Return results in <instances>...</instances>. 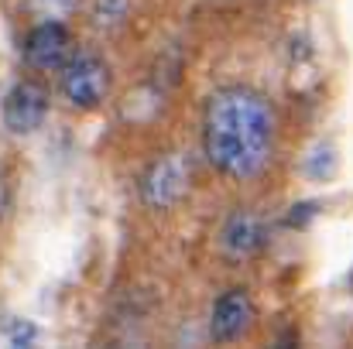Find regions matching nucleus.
I'll use <instances>...</instances> for the list:
<instances>
[{"instance_id": "9d476101", "label": "nucleus", "mask_w": 353, "mask_h": 349, "mask_svg": "<svg viewBox=\"0 0 353 349\" xmlns=\"http://www.w3.org/2000/svg\"><path fill=\"white\" fill-rule=\"evenodd\" d=\"M350 284H353V274H350Z\"/></svg>"}, {"instance_id": "f257e3e1", "label": "nucleus", "mask_w": 353, "mask_h": 349, "mask_svg": "<svg viewBox=\"0 0 353 349\" xmlns=\"http://www.w3.org/2000/svg\"><path fill=\"white\" fill-rule=\"evenodd\" d=\"M199 144L216 175L230 182H254L274 158L278 114L254 86H220L203 107Z\"/></svg>"}, {"instance_id": "1a4fd4ad", "label": "nucleus", "mask_w": 353, "mask_h": 349, "mask_svg": "<svg viewBox=\"0 0 353 349\" xmlns=\"http://www.w3.org/2000/svg\"><path fill=\"white\" fill-rule=\"evenodd\" d=\"M28 3H31V10L38 17H59V21H65L83 0H28Z\"/></svg>"}, {"instance_id": "423d86ee", "label": "nucleus", "mask_w": 353, "mask_h": 349, "mask_svg": "<svg viewBox=\"0 0 353 349\" xmlns=\"http://www.w3.org/2000/svg\"><path fill=\"white\" fill-rule=\"evenodd\" d=\"M254 319H257L254 295L243 284H234V288H227V291H220L213 298V308H210V339L216 346L240 343L254 329Z\"/></svg>"}, {"instance_id": "39448f33", "label": "nucleus", "mask_w": 353, "mask_h": 349, "mask_svg": "<svg viewBox=\"0 0 353 349\" xmlns=\"http://www.w3.org/2000/svg\"><path fill=\"white\" fill-rule=\"evenodd\" d=\"M72 31L65 28V21L59 17H38L31 24V31L24 34V62L31 72L45 76V72H59L65 65V59L72 55Z\"/></svg>"}, {"instance_id": "f03ea898", "label": "nucleus", "mask_w": 353, "mask_h": 349, "mask_svg": "<svg viewBox=\"0 0 353 349\" xmlns=\"http://www.w3.org/2000/svg\"><path fill=\"white\" fill-rule=\"evenodd\" d=\"M55 76H59L62 100L79 114H93L110 100L114 69L103 59V52H97V48H72V55L65 59V65Z\"/></svg>"}, {"instance_id": "6e6552de", "label": "nucleus", "mask_w": 353, "mask_h": 349, "mask_svg": "<svg viewBox=\"0 0 353 349\" xmlns=\"http://www.w3.org/2000/svg\"><path fill=\"white\" fill-rule=\"evenodd\" d=\"M130 7L134 0H90V24L103 34L120 31L130 17Z\"/></svg>"}, {"instance_id": "7ed1b4c3", "label": "nucleus", "mask_w": 353, "mask_h": 349, "mask_svg": "<svg viewBox=\"0 0 353 349\" xmlns=\"http://www.w3.org/2000/svg\"><path fill=\"white\" fill-rule=\"evenodd\" d=\"M192 189V165L182 151L158 154L154 161L144 165L137 175V199L151 213H168L175 209Z\"/></svg>"}, {"instance_id": "20e7f679", "label": "nucleus", "mask_w": 353, "mask_h": 349, "mask_svg": "<svg viewBox=\"0 0 353 349\" xmlns=\"http://www.w3.org/2000/svg\"><path fill=\"white\" fill-rule=\"evenodd\" d=\"M52 110V89L45 86L41 76H21L7 93H3V127L14 137H31L41 130L45 116Z\"/></svg>"}, {"instance_id": "0eeeda50", "label": "nucleus", "mask_w": 353, "mask_h": 349, "mask_svg": "<svg viewBox=\"0 0 353 349\" xmlns=\"http://www.w3.org/2000/svg\"><path fill=\"white\" fill-rule=\"evenodd\" d=\"M268 220L257 213V209H247V206H236L234 213H227L223 226L216 233V246L227 260H254L264 246H268Z\"/></svg>"}]
</instances>
